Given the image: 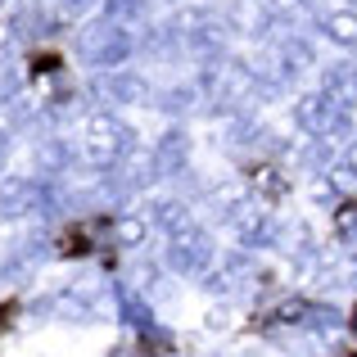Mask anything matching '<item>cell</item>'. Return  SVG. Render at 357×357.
I'll use <instances>...</instances> for the list:
<instances>
[{"instance_id":"1","label":"cell","mask_w":357,"mask_h":357,"mask_svg":"<svg viewBox=\"0 0 357 357\" xmlns=\"http://www.w3.org/2000/svg\"><path fill=\"white\" fill-rule=\"evenodd\" d=\"M131 149V127L122 118H114L109 109H96L86 118V140H82V163L86 167H114L122 163V154Z\"/></svg>"},{"instance_id":"2","label":"cell","mask_w":357,"mask_h":357,"mask_svg":"<svg viewBox=\"0 0 357 357\" xmlns=\"http://www.w3.org/2000/svg\"><path fill=\"white\" fill-rule=\"evenodd\" d=\"M218 249H213V236L199 227H185L181 236H172V249H167V267L176 276H199V271L213 267Z\"/></svg>"},{"instance_id":"3","label":"cell","mask_w":357,"mask_h":357,"mask_svg":"<svg viewBox=\"0 0 357 357\" xmlns=\"http://www.w3.org/2000/svg\"><path fill=\"white\" fill-rule=\"evenodd\" d=\"M82 50H86V59L96 63V68H118L131 54V36L122 32L118 23H96V27L82 32Z\"/></svg>"},{"instance_id":"4","label":"cell","mask_w":357,"mask_h":357,"mask_svg":"<svg viewBox=\"0 0 357 357\" xmlns=\"http://www.w3.org/2000/svg\"><path fill=\"white\" fill-rule=\"evenodd\" d=\"M36 213V181L32 176H5L0 181V222Z\"/></svg>"},{"instance_id":"5","label":"cell","mask_w":357,"mask_h":357,"mask_svg":"<svg viewBox=\"0 0 357 357\" xmlns=\"http://www.w3.org/2000/svg\"><path fill=\"white\" fill-rule=\"evenodd\" d=\"M294 118H298V127L312 131V136H331V127H340V109L326 96H303L294 105Z\"/></svg>"},{"instance_id":"6","label":"cell","mask_w":357,"mask_h":357,"mask_svg":"<svg viewBox=\"0 0 357 357\" xmlns=\"http://www.w3.org/2000/svg\"><path fill=\"white\" fill-rule=\"evenodd\" d=\"M96 96L105 100V105H140L149 91H145V82H140L136 73H109V77L96 82Z\"/></svg>"},{"instance_id":"7","label":"cell","mask_w":357,"mask_h":357,"mask_svg":"<svg viewBox=\"0 0 357 357\" xmlns=\"http://www.w3.org/2000/svg\"><path fill=\"white\" fill-rule=\"evenodd\" d=\"M326 100H331L335 109L357 105V68L353 63H335V68L326 73Z\"/></svg>"},{"instance_id":"8","label":"cell","mask_w":357,"mask_h":357,"mask_svg":"<svg viewBox=\"0 0 357 357\" xmlns=\"http://www.w3.org/2000/svg\"><path fill=\"white\" fill-rule=\"evenodd\" d=\"M185 154H190V140H185V131H167V136L154 145V167H158V176L181 172V167H185Z\"/></svg>"},{"instance_id":"9","label":"cell","mask_w":357,"mask_h":357,"mask_svg":"<svg viewBox=\"0 0 357 357\" xmlns=\"http://www.w3.org/2000/svg\"><path fill=\"white\" fill-rule=\"evenodd\" d=\"M227 222L240 231V240H244V244H258L262 236H267V213H262L258 204H249V199H240L236 208L227 213Z\"/></svg>"},{"instance_id":"10","label":"cell","mask_w":357,"mask_h":357,"mask_svg":"<svg viewBox=\"0 0 357 357\" xmlns=\"http://www.w3.org/2000/svg\"><path fill=\"white\" fill-rule=\"evenodd\" d=\"M149 222H154L158 231H167V236H181V231L190 227V208H185L181 199H154L149 204Z\"/></svg>"},{"instance_id":"11","label":"cell","mask_w":357,"mask_h":357,"mask_svg":"<svg viewBox=\"0 0 357 357\" xmlns=\"http://www.w3.org/2000/svg\"><path fill=\"white\" fill-rule=\"evenodd\" d=\"M109 236H114V244H122V249H136V244L149 236V222H145V218H131V213H127V218H118L114 227H109Z\"/></svg>"},{"instance_id":"12","label":"cell","mask_w":357,"mask_h":357,"mask_svg":"<svg viewBox=\"0 0 357 357\" xmlns=\"http://www.w3.org/2000/svg\"><path fill=\"white\" fill-rule=\"evenodd\" d=\"M326 36L340 41V45H357V14H349V9L326 14Z\"/></svg>"},{"instance_id":"13","label":"cell","mask_w":357,"mask_h":357,"mask_svg":"<svg viewBox=\"0 0 357 357\" xmlns=\"http://www.w3.org/2000/svg\"><path fill=\"white\" fill-rule=\"evenodd\" d=\"M307 63H312V45L307 41H285L280 45V68L285 73H303Z\"/></svg>"},{"instance_id":"14","label":"cell","mask_w":357,"mask_h":357,"mask_svg":"<svg viewBox=\"0 0 357 357\" xmlns=\"http://www.w3.org/2000/svg\"><path fill=\"white\" fill-rule=\"evenodd\" d=\"M18 91H23V68L0 54V100H18Z\"/></svg>"},{"instance_id":"15","label":"cell","mask_w":357,"mask_h":357,"mask_svg":"<svg viewBox=\"0 0 357 357\" xmlns=\"http://www.w3.org/2000/svg\"><path fill=\"white\" fill-rule=\"evenodd\" d=\"M122 317H127L131 326H149V321H154V317H149V307L140 303L136 294H127V289H122Z\"/></svg>"},{"instance_id":"16","label":"cell","mask_w":357,"mask_h":357,"mask_svg":"<svg viewBox=\"0 0 357 357\" xmlns=\"http://www.w3.org/2000/svg\"><path fill=\"white\" fill-rule=\"evenodd\" d=\"M253 190H262V195H280V190H285V181H280L276 167H258V172H253Z\"/></svg>"},{"instance_id":"17","label":"cell","mask_w":357,"mask_h":357,"mask_svg":"<svg viewBox=\"0 0 357 357\" xmlns=\"http://www.w3.org/2000/svg\"><path fill=\"white\" fill-rule=\"evenodd\" d=\"M145 9V0H109V14L114 18H136Z\"/></svg>"},{"instance_id":"18","label":"cell","mask_w":357,"mask_h":357,"mask_svg":"<svg viewBox=\"0 0 357 357\" xmlns=\"http://www.w3.org/2000/svg\"><path fill=\"white\" fill-rule=\"evenodd\" d=\"M91 5H96V0H59V14L63 18H82V14H91Z\"/></svg>"},{"instance_id":"19","label":"cell","mask_w":357,"mask_h":357,"mask_svg":"<svg viewBox=\"0 0 357 357\" xmlns=\"http://www.w3.org/2000/svg\"><path fill=\"white\" fill-rule=\"evenodd\" d=\"M340 231H344V236L357 231V204H344V208H340Z\"/></svg>"},{"instance_id":"20","label":"cell","mask_w":357,"mask_h":357,"mask_svg":"<svg viewBox=\"0 0 357 357\" xmlns=\"http://www.w3.org/2000/svg\"><path fill=\"white\" fill-rule=\"evenodd\" d=\"M298 5H303V0H267V9H271V14H294Z\"/></svg>"},{"instance_id":"21","label":"cell","mask_w":357,"mask_h":357,"mask_svg":"<svg viewBox=\"0 0 357 357\" xmlns=\"http://www.w3.org/2000/svg\"><path fill=\"white\" fill-rule=\"evenodd\" d=\"M5 149H9V136H5V127H0V167H5Z\"/></svg>"},{"instance_id":"22","label":"cell","mask_w":357,"mask_h":357,"mask_svg":"<svg viewBox=\"0 0 357 357\" xmlns=\"http://www.w3.org/2000/svg\"><path fill=\"white\" fill-rule=\"evenodd\" d=\"M353 172H357V149H353Z\"/></svg>"},{"instance_id":"23","label":"cell","mask_w":357,"mask_h":357,"mask_svg":"<svg viewBox=\"0 0 357 357\" xmlns=\"http://www.w3.org/2000/svg\"><path fill=\"white\" fill-rule=\"evenodd\" d=\"M353 331H357V317H353Z\"/></svg>"}]
</instances>
